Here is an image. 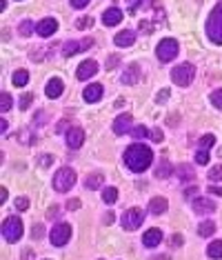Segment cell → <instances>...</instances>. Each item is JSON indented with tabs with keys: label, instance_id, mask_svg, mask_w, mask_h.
Masks as SVG:
<instances>
[{
	"label": "cell",
	"instance_id": "1",
	"mask_svg": "<svg viewBox=\"0 0 222 260\" xmlns=\"http://www.w3.org/2000/svg\"><path fill=\"white\" fill-rule=\"evenodd\" d=\"M125 162H127V167H129L131 171L142 174L144 169H149V165L153 162V151L149 149L147 145L136 143V145H131L129 149L125 151Z\"/></svg>",
	"mask_w": 222,
	"mask_h": 260
},
{
	"label": "cell",
	"instance_id": "2",
	"mask_svg": "<svg viewBox=\"0 0 222 260\" xmlns=\"http://www.w3.org/2000/svg\"><path fill=\"white\" fill-rule=\"evenodd\" d=\"M207 36L213 45H222V0L211 9L207 18Z\"/></svg>",
	"mask_w": 222,
	"mask_h": 260
},
{
	"label": "cell",
	"instance_id": "3",
	"mask_svg": "<svg viewBox=\"0 0 222 260\" xmlns=\"http://www.w3.org/2000/svg\"><path fill=\"white\" fill-rule=\"evenodd\" d=\"M20 236H22V220L16 218V216L5 218V223H3V238L7 242H18Z\"/></svg>",
	"mask_w": 222,
	"mask_h": 260
},
{
	"label": "cell",
	"instance_id": "4",
	"mask_svg": "<svg viewBox=\"0 0 222 260\" xmlns=\"http://www.w3.org/2000/svg\"><path fill=\"white\" fill-rule=\"evenodd\" d=\"M76 185V171L71 167H63L53 176V189L56 191H69Z\"/></svg>",
	"mask_w": 222,
	"mask_h": 260
},
{
	"label": "cell",
	"instance_id": "5",
	"mask_svg": "<svg viewBox=\"0 0 222 260\" xmlns=\"http://www.w3.org/2000/svg\"><path fill=\"white\" fill-rule=\"evenodd\" d=\"M193 76H196V67L193 65H178L174 71H171V80L176 84H180V87H189V84L193 82Z\"/></svg>",
	"mask_w": 222,
	"mask_h": 260
},
{
	"label": "cell",
	"instance_id": "6",
	"mask_svg": "<svg viewBox=\"0 0 222 260\" xmlns=\"http://www.w3.org/2000/svg\"><path fill=\"white\" fill-rule=\"evenodd\" d=\"M155 56H158L160 63H171L178 56V42L174 38H164V40L158 45V49H155Z\"/></svg>",
	"mask_w": 222,
	"mask_h": 260
},
{
	"label": "cell",
	"instance_id": "7",
	"mask_svg": "<svg viewBox=\"0 0 222 260\" xmlns=\"http://www.w3.org/2000/svg\"><path fill=\"white\" fill-rule=\"evenodd\" d=\"M142 220H144V213H142V209H127L125 213H122V227H125L127 231H133V229H138L142 225Z\"/></svg>",
	"mask_w": 222,
	"mask_h": 260
},
{
	"label": "cell",
	"instance_id": "8",
	"mask_svg": "<svg viewBox=\"0 0 222 260\" xmlns=\"http://www.w3.org/2000/svg\"><path fill=\"white\" fill-rule=\"evenodd\" d=\"M49 238H51V242L56 247H63V245H67L69 242V238H71V227L67 223H58L56 227L51 229V234H49Z\"/></svg>",
	"mask_w": 222,
	"mask_h": 260
},
{
	"label": "cell",
	"instance_id": "9",
	"mask_svg": "<svg viewBox=\"0 0 222 260\" xmlns=\"http://www.w3.org/2000/svg\"><path fill=\"white\" fill-rule=\"evenodd\" d=\"M91 45H93L91 38H85V40H80V42H76V40L65 42L63 56H65V58H69V56H74V54H78V52H87V49H91Z\"/></svg>",
	"mask_w": 222,
	"mask_h": 260
},
{
	"label": "cell",
	"instance_id": "10",
	"mask_svg": "<svg viewBox=\"0 0 222 260\" xmlns=\"http://www.w3.org/2000/svg\"><path fill=\"white\" fill-rule=\"evenodd\" d=\"M131 127H133V118H131V114H122V116H118V118L114 120V132L118 134V136L129 134V132H131Z\"/></svg>",
	"mask_w": 222,
	"mask_h": 260
},
{
	"label": "cell",
	"instance_id": "11",
	"mask_svg": "<svg viewBox=\"0 0 222 260\" xmlns=\"http://www.w3.org/2000/svg\"><path fill=\"white\" fill-rule=\"evenodd\" d=\"M193 211L198 216H207V213H213L215 211V202L209 200V198H196L193 200Z\"/></svg>",
	"mask_w": 222,
	"mask_h": 260
},
{
	"label": "cell",
	"instance_id": "12",
	"mask_svg": "<svg viewBox=\"0 0 222 260\" xmlns=\"http://www.w3.org/2000/svg\"><path fill=\"white\" fill-rule=\"evenodd\" d=\"M96 73H98V63H96V60H85V63L78 67L76 76L80 78V80H89V78L96 76Z\"/></svg>",
	"mask_w": 222,
	"mask_h": 260
},
{
	"label": "cell",
	"instance_id": "13",
	"mask_svg": "<svg viewBox=\"0 0 222 260\" xmlns=\"http://www.w3.org/2000/svg\"><path fill=\"white\" fill-rule=\"evenodd\" d=\"M85 143V132H82L80 127H71L69 132H67V145L71 147V149H78V147H82Z\"/></svg>",
	"mask_w": 222,
	"mask_h": 260
},
{
	"label": "cell",
	"instance_id": "14",
	"mask_svg": "<svg viewBox=\"0 0 222 260\" xmlns=\"http://www.w3.org/2000/svg\"><path fill=\"white\" fill-rule=\"evenodd\" d=\"M56 29H58V22H56L53 18H44V20H40V22H38V25H36V31L40 33L42 38L53 36Z\"/></svg>",
	"mask_w": 222,
	"mask_h": 260
},
{
	"label": "cell",
	"instance_id": "15",
	"mask_svg": "<svg viewBox=\"0 0 222 260\" xmlns=\"http://www.w3.org/2000/svg\"><path fill=\"white\" fill-rule=\"evenodd\" d=\"M102 94H104V89H102V84H89V87L82 92V98L87 100V103H98L100 98H102Z\"/></svg>",
	"mask_w": 222,
	"mask_h": 260
},
{
	"label": "cell",
	"instance_id": "16",
	"mask_svg": "<svg viewBox=\"0 0 222 260\" xmlns=\"http://www.w3.org/2000/svg\"><path fill=\"white\" fill-rule=\"evenodd\" d=\"M65 92V84L60 78H51V80L47 82V87H44V94H47V98H58L60 94Z\"/></svg>",
	"mask_w": 222,
	"mask_h": 260
},
{
	"label": "cell",
	"instance_id": "17",
	"mask_svg": "<svg viewBox=\"0 0 222 260\" xmlns=\"http://www.w3.org/2000/svg\"><path fill=\"white\" fill-rule=\"evenodd\" d=\"M114 42L118 45V47H131V45L136 42V31H131V29H125V31H120L118 36L114 38Z\"/></svg>",
	"mask_w": 222,
	"mask_h": 260
},
{
	"label": "cell",
	"instance_id": "18",
	"mask_svg": "<svg viewBox=\"0 0 222 260\" xmlns=\"http://www.w3.org/2000/svg\"><path fill=\"white\" fill-rule=\"evenodd\" d=\"M166 207H169V202H166V198H162V196H155V198H151V202H149V211H151L153 216L164 213Z\"/></svg>",
	"mask_w": 222,
	"mask_h": 260
},
{
	"label": "cell",
	"instance_id": "19",
	"mask_svg": "<svg viewBox=\"0 0 222 260\" xmlns=\"http://www.w3.org/2000/svg\"><path fill=\"white\" fill-rule=\"evenodd\" d=\"M122 20V11L118 9V7H111V9H107L102 14V22L107 27H114V25H118V22Z\"/></svg>",
	"mask_w": 222,
	"mask_h": 260
},
{
	"label": "cell",
	"instance_id": "20",
	"mask_svg": "<svg viewBox=\"0 0 222 260\" xmlns=\"http://www.w3.org/2000/svg\"><path fill=\"white\" fill-rule=\"evenodd\" d=\"M160 240H162V231L160 229H149L147 234L142 236L144 247H155V245H160Z\"/></svg>",
	"mask_w": 222,
	"mask_h": 260
},
{
	"label": "cell",
	"instance_id": "21",
	"mask_svg": "<svg viewBox=\"0 0 222 260\" xmlns=\"http://www.w3.org/2000/svg\"><path fill=\"white\" fill-rule=\"evenodd\" d=\"M138 78H140V67L138 65H129L127 67V71L122 73V82L125 84H136Z\"/></svg>",
	"mask_w": 222,
	"mask_h": 260
},
{
	"label": "cell",
	"instance_id": "22",
	"mask_svg": "<svg viewBox=\"0 0 222 260\" xmlns=\"http://www.w3.org/2000/svg\"><path fill=\"white\" fill-rule=\"evenodd\" d=\"M171 174H174V167H171V162L166 160V158H162V160L158 162V167H155V178L164 180V178H169Z\"/></svg>",
	"mask_w": 222,
	"mask_h": 260
},
{
	"label": "cell",
	"instance_id": "23",
	"mask_svg": "<svg viewBox=\"0 0 222 260\" xmlns=\"http://www.w3.org/2000/svg\"><path fill=\"white\" fill-rule=\"evenodd\" d=\"M11 80H14L16 87H25V84L29 82V71H25V69L14 71V76H11Z\"/></svg>",
	"mask_w": 222,
	"mask_h": 260
},
{
	"label": "cell",
	"instance_id": "24",
	"mask_svg": "<svg viewBox=\"0 0 222 260\" xmlns=\"http://www.w3.org/2000/svg\"><path fill=\"white\" fill-rule=\"evenodd\" d=\"M207 253H209V258L220 260L222 258V240H213V242H211V245L207 247Z\"/></svg>",
	"mask_w": 222,
	"mask_h": 260
},
{
	"label": "cell",
	"instance_id": "25",
	"mask_svg": "<svg viewBox=\"0 0 222 260\" xmlns=\"http://www.w3.org/2000/svg\"><path fill=\"white\" fill-rule=\"evenodd\" d=\"M215 231V223H211V220H204V223L198 225V234L202 236V238H207V236H213Z\"/></svg>",
	"mask_w": 222,
	"mask_h": 260
},
{
	"label": "cell",
	"instance_id": "26",
	"mask_svg": "<svg viewBox=\"0 0 222 260\" xmlns=\"http://www.w3.org/2000/svg\"><path fill=\"white\" fill-rule=\"evenodd\" d=\"M102 183H104V176H102V174H91V176L85 180V187H87V189H98Z\"/></svg>",
	"mask_w": 222,
	"mask_h": 260
},
{
	"label": "cell",
	"instance_id": "27",
	"mask_svg": "<svg viewBox=\"0 0 222 260\" xmlns=\"http://www.w3.org/2000/svg\"><path fill=\"white\" fill-rule=\"evenodd\" d=\"M102 198H104V202H107V205H111V202L118 200V189H116V187H107L102 191Z\"/></svg>",
	"mask_w": 222,
	"mask_h": 260
},
{
	"label": "cell",
	"instance_id": "28",
	"mask_svg": "<svg viewBox=\"0 0 222 260\" xmlns=\"http://www.w3.org/2000/svg\"><path fill=\"white\" fill-rule=\"evenodd\" d=\"M9 109H11V96L7 92H3V94H0V111H3V114H7Z\"/></svg>",
	"mask_w": 222,
	"mask_h": 260
},
{
	"label": "cell",
	"instance_id": "29",
	"mask_svg": "<svg viewBox=\"0 0 222 260\" xmlns=\"http://www.w3.org/2000/svg\"><path fill=\"white\" fill-rule=\"evenodd\" d=\"M149 134H151V132H149L147 127H142V125H138L136 129H131V136H133V138H138V140H140V138H147Z\"/></svg>",
	"mask_w": 222,
	"mask_h": 260
},
{
	"label": "cell",
	"instance_id": "30",
	"mask_svg": "<svg viewBox=\"0 0 222 260\" xmlns=\"http://www.w3.org/2000/svg\"><path fill=\"white\" fill-rule=\"evenodd\" d=\"M178 174H180L182 180H191L193 176H196V174L191 171V167H187V165H180V167H178Z\"/></svg>",
	"mask_w": 222,
	"mask_h": 260
},
{
	"label": "cell",
	"instance_id": "31",
	"mask_svg": "<svg viewBox=\"0 0 222 260\" xmlns=\"http://www.w3.org/2000/svg\"><path fill=\"white\" fill-rule=\"evenodd\" d=\"M213 143H215V136L213 134H207V136H202V138H200V147H202V149L213 147Z\"/></svg>",
	"mask_w": 222,
	"mask_h": 260
},
{
	"label": "cell",
	"instance_id": "32",
	"mask_svg": "<svg viewBox=\"0 0 222 260\" xmlns=\"http://www.w3.org/2000/svg\"><path fill=\"white\" fill-rule=\"evenodd\" d=\"M196 162L198 165H207L209 162V149H202V147H200V151L196 154Z\"/></svg>",
	"mask_w": 222,
	"mask_h": 260
},
{
	"label": "cell",
	"instance_id": "33",
	"mask_svg": "<svg viewBox=\"0 0 222 260\" xmlns=\"http://www.w3.org/2000/svg\"><path fill=\"white\" fill-rule=\"evenodd\" d=\"M20 33L22 36H31L33 33V22L31 20H22L20 22Z\"/></svg>",
	"mask_w": 222,
	"mask_h": 260
},
{
	"label": "cell",
	"instance_id": "34",
	"mask_svg": "<svg viewBox=\"0 0 222 260\" xmlns=\"http://www.w3.org/2000/svg\"><path fill=\"white\" fill-rule=\"evenodd\" d=\"M211 103H213V107L222 109V89H215V92L211 94Z\"/></svg>",
	"mask_w": 222,
	"mask_h": 260
},
{
	"label": "cell",
	"instance_id": "35",
	"mask_svg": "<svg viewBox=\"0 0 222 260\" xmlns=\"http://www.w3.org/2000/svg\"><path fill=\"white\" fill-rule=\"evenodd\" d=\"M222 178V165H215V167H211V171H209V180H220Z\"/></svg>",
	"mask_w": 222,
	"mask_h": 260
},
{
	"label": "cell",
	"instance_id": "36",
	"mask_svg": "<svg viewBox=\"0 0 222 260\" xmlns=\"http://www.w3.org/2000/svg\"><path fill=\"white\" fill-rule=\"evenodd\" d=\"M16 207H18V211H25V209H29V198H25V196L16 198Z\"/></svg>",
	"mask_w": 222,
	"mask_h": 260
},
{
	"label": "cell",
	"instance_id": "37",
	"mask_svg": "<svg viewBox=\"0 0 222 260\" xmlns=\"http://www.w3.org/2000/svg\"><path fill=\"white\" fill-rule=\"evenodd\" d=\"M91 25H93V18H89V16H87V18H80V20L76 22V27H78V29H89V27H91Z\"/></svg>",
	"mask_w": 222,
	"mask_h": 260
},
{
	"label": "cell",
	"instance_id": "38",
	"mask_svg": "<svg viewBox=\"0 0 222 260\" xmlns=\"http://www.w3.org/2000/svg\"><path fill=\"white\" fill-rule=\"evenodd\" d=\"M31 100H33V96H31V94H25V96H22V100H20V109L25 111L27 107L31 105Z\"/></svg>",
	"mask_w": 222,
	"mask_h": 260
},
{
	"label": "cell",
	"instance_id": "39",
	"mask_svg": "<svg viewBox=\"0 0 222 260\" xmlns=\"http://www.w3.org/2000/svg\"><path fill=\"white\" fill-rule=\"evenodd\" d=\"M182 240H185V238H182L180 234H174V236H171V240H169V245L171 247H182Z\"/></svg>",
	"mask_w": 222,
	"mask_h": 260
},
{
	"label": "cell",
	"instance_id": "40",
	"mask_svg": "<svg viewBox=\"0 0 222 260\" xmlns=\"http://www.w3.org/2000/svg\"><path fill=\"white\" fill-rule=\"evenodd\" d=\"M149 136H151L153 143H162V132H160V129H153V132L149 134Z\"/></svg>",
	"mask_w": 222,
	"mask_h": 260
},
{
	"label": "cell",
	"instance_id": "41",
	"mask_svg": "<svg viewBox=\"0 0 222 260\" xmlns=\"http://www.w3.org/2000/svg\"><path fill=\"white\" fill-rule=\"evenodd\" d=\"M89 5V0H71V7H76V9H85Z\"/></svg>",
	"mask_w": 222,
	"mask_h": 260
},
{
	"label": "cell",
	"instance_id": "42",
	"mask_svg": "<svg viewBox=\"0 0 222 260\" xmlns=\"http://www.w3.org/2000/svg\"><path fill=\"white\" fill-rule=\"evenodd\" d=\"M118 63H120L118 56H109V60H107V69H114V67L118 65Z\"/></svg>",
	"mask_w": 222,
	"mask_h": 260
},
{
	"label": "cell",
	"instance_id": "43",
	"mask_svg": "<svg viewBox=\"0 0 222 260\" xmlns=\"http://www.w3.org/2000/svg\"><path fill=\"white\" fill-rule=\"evenodd\" d=\"M38 162H40V167H49L53 162V158L51 156H40V160H38Z\"/></svg>",
	"mask_w": 222,
	"mask_h": 260
},
{
	"label": "cell",
	"instance_id": "44",
	"mask_svg": "<svg viewBox=\"0 0 222 260\" xmlns=\"http://www.w3.org/2000/svg\"><path fill=\"white\" fill-rule=\"evenodd\" d=\"M127 3H129V11H131V14H136V9L140 7V0H127Z\"/></svg>",
	"mask_w": 222,
	"mask_h": 260
},
{
	"label": "cell",
	"instance_id": "45",
	"mask_svg": "<svg viewBox=\"0 0 222 260\" xmlns=\"http://www.w3.org/2000/svg\"><path fill=\"white\" fill-rule=\"evenodd\" d=\"M78 207H80V200H76V198H74V200L67 202V209H71V211H76Z\"/></svg>",
	"mask_w": 222,
	"mask_h": 260
},
{
	"label": "cell",
	"instance_id": "46",
	"mask_svg": "<svg viewBox=\"0 0 222 260\" xmlns=\"http://www.w3.org/2000/svg\"><path fill=\"white\" fill-rule=\"evenodd\" d=\"M166 98H169V89H162V92L158 94V103H164Z\"/></svg>",
	"mask_w": 222,
	"mask_h": 260
},
{
	"label": "cell",
	"instance_id": "47",
	"mask_svg": "<svg viewBox=\"0 0 222 260\" xmlns=\"http://www.w3.org/2000/svg\"><path fill=\"white\" fill-rule=\"evenodd\" d=\"M33 258V251L31 249H25V251H22V260H31Z\"/></svg>",
	"mask_w": 222,
	"mask_h": 260
},
{
	"label": "cell",
	"instance_id": "48",
	"mask_svg": "<svg viewBox=\"0 0 222 260\" xmlns=\"http://www.w3.org/2000/svg\"><path fill=\"white\" fill-rule=\"evenodd\" d=\"M196 191H198V187H187L185 189V196L189 198V196H196Z\"/></svg>",
	"mask_w": 222,
	"mask_h": 260
},
{
	"label": "cell",
	"instance_id": "49",
	"mask_svg": "<svg viewBox=\"0 0 222 260\" xmlns=\"http://www.w3.org/2000/svg\"><path fill=\"white\" fill-rule=\"evenodd\" d=\"M5 200H7V189H0V202H5Z\"/></svg>",
	"mask_w": 222,
	"mask_h": 260
},
{
	"label": "cell",
	"instance_id": "50",
	"mask_svg": "<svg viewBox=\"0 0 222 260\" xmlns=\"http://www.w3.org/2000/svg\"><path fill=\"white\" fill-rule=\"evenodd\" d=\"M209 191L211 194H220L222 196V187H209Z\"/></svg>",
	"mask_w": 222,
	"mask_h": 260
},
{
	"label": "cell",
	"instance_id": "51",
	"mask_svg": "<svg viewBox=\"0 0 222 260\" xmlns=\"http://www.w3.org/2000/svg\"><path fill=\"white\" fill-rule=\"evenodd\" d=\"M104 223H107V225L114 223V213H107V216H104Z\"/></svg>",
	"mask_w": 222,
	"mask_h": 260
},
{
	"label": "cell",
	"instance_id": "52",
	"mask_svg": "<svg viewBox=\"0 0 222 260\" xmlns=\"http://www.w3.org/2000/svg\"><path fill=\"white\" fill-rule=\"evenodd\" d=\"M149 260H169L166 256H153V258H149Z\"/></svg>",
	"mask_w": 222,
	"mask_h": 260
}]
</instances>
